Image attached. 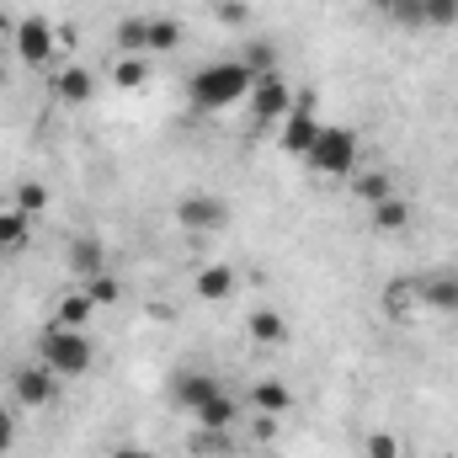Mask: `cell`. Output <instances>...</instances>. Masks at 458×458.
Segmentation results:
<instances>
[{
  "instance_id": "603a6c76",
  "label": "cell",
  "mask_w": 458,
  "mask_h": 458,
  "mask_svg": "<svg viewBox=\"0 0 458 458\" xmlns=\"http://www.w3.org/2000/svg\"><path fill=\"white\" fill-rule=\"evenodd\" d=\"M86 299H91L97 310H107V304H117V299H123V288H117L113 272H97V277H86Z\"/></svg>"
},
{
  "instance_id": "f546056e",
  "label": "cell",
  "mask_w": 458,
  "mask_h": 458,
  "mask_svg": "<svg viewBox=\"0 0 458 458\" xmlns=\"http://www.w3.org/2000/svg\"><path fill=\"white\" fill-rule=\"evenodd\" d=\"M11 443H16V421L11 411H0V454H11Z\"/></svg>"
},
{
  "instance_id": "cb8c5ba5",
  "label": "cell",
  "mask_w": 458,
  "mask_h": 458,
  "mask_svg": "<svg viewBox=\"0 0 458 458\" xmlns=\"http://www.w3.org/2000/svg\"><path fill=\"white\" fill-rule=\"evenodd\" d=\"M144 32H149V16H128V21L117 27V48H123V54H149V48H144Z\"/></svg>"
},
{
  "instance_id": "44dd1931",
  "label": "cell",
  "mask_w": 458,
  "mask_h": 458,
  "mask_svg": "<svg viewBox=\"0 0 458 458\" xmlns=\"http://www.w3.org/2000/svg\"><path fill=\"white\" fill-rule=\"evenodd\" d=\"M352 192L362 203H384V198H394V182H389V171H357L352 176Z\"/></svg>"
},
{
  "instance_id": "30bf717a",
  "label": "cell",
  "mask_w": 458,
  "mask_h": 458,
  "mask_svg": "<svg viewBox=\"0 0 458 458\" xmlns=\"http://www.w3.org/2000/svg\"><path fill=\"white\" fill-rule=\"evenodd\" d=\"M48 91H54V102H64V107H86L91 91H97V75L81 70V64H59L54 81H48Z\"/></svg>"
},
{
  "instance_id": "8992f818",
  "label": "cell",
  "mask_w": 458,
  "mask_h": 458,
  "mask_svg": "<svg viewBox=\"0 0 458 458\" xmlns=\"http://www.w3.org/2000/svg\"><path fill=\"white\" fill-rule=\"evenodd\" d=\"M320 117H315V97H293V107L283 117V149L288 155H310V144L320 139Z\"/></svg>"
},
{
  "instance_id": "d6986e66",
  "label": "cell",
  "mask_w": 458,
  "mask_h": 458,
  "mask_svg": "<svg viewBox=\"0 0 458 458\" xmlns=\"http://www.w3.org/2000/svg\"><path fill=\"white\" fill-rule=\"evenodd\" d=\"M182 43V27H176V16H149V32H144V48H149V59L155 54H171Z\"/></svg>"
},
{
  "instance_id": "277c9868",
  "label": "cell",
  "mask_w": 458,
  "mask_h": 458,
  "mask_svg": "<svg viewBox=\"0 0 458 458\" xmlns=\"http://www.w3.org/2000/svg\"><path fill=\"white\" fill-rule=\"evenodd\" d=\"M11 43H16V59H21L27 70H48V64H54V54H59V38H54L48 16H16Z\"/></svg>"
},
{
  "instance_id": "4dcf8cb0",
  "label": "cell",
  "mask_w": 458,
  "mask_h": 458,
  "mask_svg": "<svg viewBox=\"0 0 458 458\" xmlns=\"http://www.w3.org/2000/svg\"><path fill=\"white\" fill-rule=\"evenodd\" d=\"M113 458H155V454H149V448H139V443H117Z\"/></svg>"
},
{
  "instance_id": "4316f807",
  "label": "cell",
  "mask_w": 458,
  "mask_h": 458,
  "mask_svg": "<svg viewBox=\"0 0 458 458\" xmlns=\"http://www.w3.org/2000/svg\"><path fill=\"white\" fill-rule=\"evenodd\" d=\"M384 11H389L400 27H427V11H421V0H384Z\"/></svg>"
},
{
  "instance_id": "9a60e30c",
  "label": "cell",
  "mask_w": 458,
  "mask_h": 458,
  "mask_svg": "<svg viewBox=\"0 0 458 458\" xmlns=\"http://www.w3.org/2000/svg\"><path fill=\"white\" fill-rule=\"evenodd\" d=\"M91 315H97V304L86 299V288H81V293H64V299L54 304V326H70V331H86Z\"/></svg>"
},
{
  "instance_id": "1f68e13d",
  "label": "cell",
  "mask_w": 458,
  "mask_h": 458,
  "mask_svg": "<svg viewBox=\"0 0 458 458\" xmlns=\"http://www.w3.org/2000/svg\"><path fill=\"white\" fill-rule=\"evenodd\" d=\"M11 27H16V21H11V16L0 11V38H11Z\"/></svg>"
},
{
  "instance_id": "83f0119b",
  "label": "cell",
  "mask_w": 458,
  "mask_h": 458,
  "mask_svg": "<svg viewBox=\"0 0 458 458\" xmlns=\"http://www.w3.org/2000/svg\"><path fill=\"white\" fill-rule=\"evenodd\" d=\"M427 27H458V0H421Z\"/></svg>"
},
{
  "instance_id": "7c38bea8",
  "label": "cell",
  "mask_w": 458,
  "mask_h": 458,
  "mask_svg": "<svg viewBox=\"0 0 458 458\" xmlns=\"http://www.w3.org/2000/svg\"><path fill=\"white\" fill-rule=\"evenodd\" d=\"M214 394H225V384H219L214 373H182V384H176V405L192 411V416H198Z\"/></svg>"
},
{
  "instance_id": "7402d4cb",
  "label": "cell",
  "mask_w": 458,
  "mask_h": 458,
  "mask_svg": "<svg viewBox=\"0 0 458 458\" xmlns=\"http://www.w3.org/2000/svg\"><path fill=\"white\" fill-rule=\"evenodd\" d=\"M250 336H256L261 346L288 342V320H283V315H272V310H256V315H250Z\"/></svg>"
},
{
  "instance_id": "52a82bcc",
  "label": "cell",
  "mask_w": 458,
  "mask_h": 458,
  "mask_svg": "<svg viewBox=\"0 0 458 458\" xmlns=\"http://www.w3.org/2000/svg\"><path fill=\"white\" fill-rule=\"evenodd\" d=\"M250 113H256V123H272V117H288V107H293V91H288V81L272 70V75H256V86H250Z\"/></svg>"
},
{
  "instance_id": "ba28073f",
  "label": "cell",
  "mask_w": 458,
  "mask_h": 458,
  "mask_svg": "<svg viewBox=\"0 0 458 458\" xmlns=\"http://www.w3.org/2000/svg\"><path fill=\"white\" fill-rule=\"evenodd\" d=\"M416 293H421V304L427 310H437V315H458V267H437V272H421L416 277Z\"/></svg>"
},
{
  "instance_id": "7a4b0ae2",
  "label": "cell",
  "mask_w": 458,
  "mask_h": 458,
  "mask_svg": "<svg viewBox=\"0 0 458 458\" xmlns=\"http://www.w3.org/2000/svg\"><path fill=\"white\" fill-rule=\"evenodd\" d=\"M304 160H310L315 176H352V171H357V133H352V128H336V123H326Z\"/></svg>"
},
{
  "instance_id": "3957f363",
  "label": "cell",
  "mask_w": 458,
  "mask_h": 458,
  "mask_svg": "<svg viewBox=\"0 0 458 458\" xmlns=\"http://www.w3.org/2000/svg\"><path fill=\"white\" fill-rule=\"evenodd\" d=\"M91 357H97V346L86 331H70V326H48V336H43V362L59 373V378H81L86 368H91Z\"/></svg>"
},
{
  "instance_id": "4fadbf2b",
  "label": "cell",
  "mask_w": 458,
  "mask_h": 458,
  "mask_svg": "<svg viewBox=\"0 0 458 458\" xmlns=\"http://www.w3.org/2000/svg\"><path fill=\"white\" fill-rule=\"evenodd\" d=\"M250 405H256L261 416H288V411H293V389H288L283 378H256V384H250Z\"/></svg>"
},
{
  "instance_id": "9c48e42d",
  "label": "cell",
  "mask_w": 458,
  "mask_h": 458,
  "mask_svg": "<svg viewBox=\"0 0 458 458\" xmlns=\"http://www.w3.org/2000/svg\"><path fill=\"white\" fill-rule=\"evenodd\" d=\"M176 219L187 229H225L229 225V203H219L214 192H187L176 203Z\"/></svg>"
},
{
  "instance_id": "d4e9b609",
  "label": "cell",
  "mask_w": 458,
  "mask_h": 458,
  "mask_svg": "<svg viewBox=\"0 0 458 458\" xmlns=\"http://www.w3.org/2000/svg\"><path fill=\"white\" fill-rule=\"evenodd\" d=\"M384 304H389V315H405V310H416V304H421V293H416V277H411V283H389Z\"/></svg>"
},
{
  "instance_id": "484cf974",
  "label": "cell",
  "mask_w": 458,
  "mask_h": 458,
  "mask_svg": "<svg viewBox=\"0 0 458 458\" xmlns=\"http://www.w3.org/2000/svg\"><path fill=\"white\" fill-rule=\"evenodd\" d=\"M11 203H16L21 214H43V208H48V192H43V182H21Z\"/></svg>"
},
{
  "instance_id": "6da1fadb",
  "label": "cell",
  "mask_w": 458,
  "mask_h": 458,
  "mask_svg": "<svg viewBox=\"0 0 458 458\" xmlns=\"http://www.w3.org/2000/svg\"><path fill=\"white\" fill-rule=\"evenodd\" d=\"M250 86H256V75H250L245 59H219V64H203L187 81V102L198 113H229V107H240L250 97Z\"/></svg>"
},
{
  "instance_id": "f1b7e54d",
  "label": "cell",
  "mask_w": 458,
  "mask_h": 458,
  "mask_svg": "<svg viewBox=\"0 0 458 458\" xmlns=\"http://www.w3.org/2000/svg\"><path fill=\"white\" fill-rule=\"evenodd\" d=\"M368 458H400V437L373 432V437H368Z\"/></svg>"
},
{
  "instance_id": "2e32d148",
  "label": "cell",
  "mask_w": 458,
  "mask_h": 458,
  "mask_svg": "<svg viewBox=\"0 0 458 458\" xmlns=\"http://www.w3.org/2000/svg\"><path fill=\"white\" fill-rule=\"evenodd\" d=\"M113 86L117 91H144L149 86V54H123L113 64Z\"/></svg>"
},
{
  "instance_id": "5bb4252c",
  "label": "cell",
  "mask_w": 458,
  "mask_h": 458,
  "mask_svg": "<svg viewBox=\"0 0 458 458\" xmlns=\"http://www.w3.org/2000/svg\"><path fill=\"white\" fill-rule=\"evenodd\" d=\"M234 267H225V261H214V267H203L198 272V299H208V304H225V299H234Z\"/></svg>"
},
{
  "instance_id": "e0dca14e",
  "label": "cell",
  "mask_w": 458,
  "mask_h": 458,
  "mask_svg": "<svg viewBox=\"0 0 458 458\" xmlns=\"http://www.w3.org/2000/svg\"><path fill=\"white\" fill-rule=\"evenodd\" d=\"M405 225H411V203L394 192V198H384V203H373V229L378 234H405Z\"/></svg>"
},
{
  "instance_id": "5b68a950",
  "label": "cell",
  "mask_w": 458,
  "mask_h": 458,
  "mask_svg": "<svg viewBox=\"0 0 458 458\" xmlns=\"http://www.w3.org/2000/svg\"><path fill=\"white\" fill-rule=\"evenodd\" d=\"M11 394H16V405H27V411H43V405L59 394V373H54L48 362L16 368V373H11Z\"/></svg>"
},
{
  "instance_id": "ac0fdd59",
  "label": "cell",
  "mask_w": 458,
  "mask_h": 458,
  "mask_svg": "<svg viewBox=\"0 0 458 458\" xmlns=\"http://www.w3.org/2000/svg\"><path fill=\"white\" fill-rule=\"evenodd\" d=\"M27 234H32V214H21L16 203H11V208H0V250H21V245H27Z\"/></svg>"
},
{
  "instance_id": "ffe728a7",
  "label": "cell",
  "mask_w": 458,
  "mask_h": 458,
  "mask_svg": "<svg viewBox=\"0 0 458 458\" xmlns=\"http://www.w3.org/2000/svg\"><path fill=\"white\" fill-rule=\"evenodd\" d=\"M234 416H240V400L214 394V400L198 411V427H208V432H229V427H234Z\"/></svg>"
},
{
  "instance_id": "8fae6325",
  "label": "cell",
  "mask_w": 458,
  "mask_h": 458,
  "mask_svg": "<svg viewBox=\"0 0 458 458\" xmlns=\"http://www.w3.org/2000/svg\"><path fill=\"white\" fill-rule=\"evenodd\" d=\"M70 272L86 283V277H97V272H107V245H102V234H75V245H70Z\"/></svg>"
}]
</instances>
